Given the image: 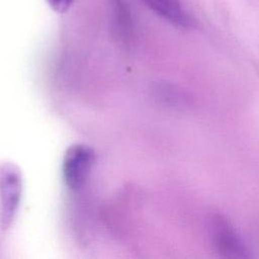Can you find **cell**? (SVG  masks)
Masks as SVG:
<instances>
[{
  "label": "cell",
  "mask_w": 259,
  "mask_h": 259,
  "mask_svg": "<svg viewBox=\"0 0 259 259\" xmlns=\"http://www.w3.org/2000/svg\"><path fill=\"white\" fill-rule=\"evenodd\" d=\"M209 234L217 249L229 257H247V248L233 226L220 214L209 219Z\"/></svg>",
  "instance_id": "3957f363"
},
{
  "label": "cell",
  "mask_w": 259,
  "mask_h": 259,
  "mask_svg": "<svg viewBox=\"0 0 259 259\" xmlns=\"http://www.w3.org/2000/svg\"><path fill=\"white\" fill-rule=\"evenodd\" d=\"M94 162L93 150L83 144L71 146L63 160V177L66 185L73 190L86 182Z\"/></svg>",
  "instance_id": "6da1fadb"
},
{
  "label": "cell",
  "mask_w": 259,
  "mask_h": 259,
  "mask_svg": "<svg viewBox=\"0 0 259 259\" xmlns=\"http://www.w3.org/2000/svg\"><path fill=\"white\" fill-rule=\"evenodd\" d=\"M49 6L59 13L66 12L72 5L74 0H46Z\"/></svg>",
  "instance_id": "5b68a950"
},
{
  "label": "cell",
  "mask_w": 259,
  "mask_h": 259,
  "mask_svg": "<svg viewBox=\"0 0 259 259\" xmlns=\"http://www.w3.org/2000/svg\"><path fill=\"white\" fill-rule=\"evenodd\" d=\"M21 176L12 164L0 166V200L1 223L3 228L9 227L13 221L21 197Z\"/></svg>",
  "instance_id": "7a4b0ae2"
},
{
  "label": "cell",
  "mask_w": 259,
  "mask_h": 259,
  "mask_svg": "<svg viewBox=\"0 0 259 259\" xmlns=\"http://www.w3.org/2000/svg\"><path fill=\"white\" fill-rule=\"evenodd\" d=\"M153 12L166 21L183 28L192 27L193 18L184 8L181 0H141Z\"/></svg>",
  "instance_id": "277c9868"
}]
</instances>
